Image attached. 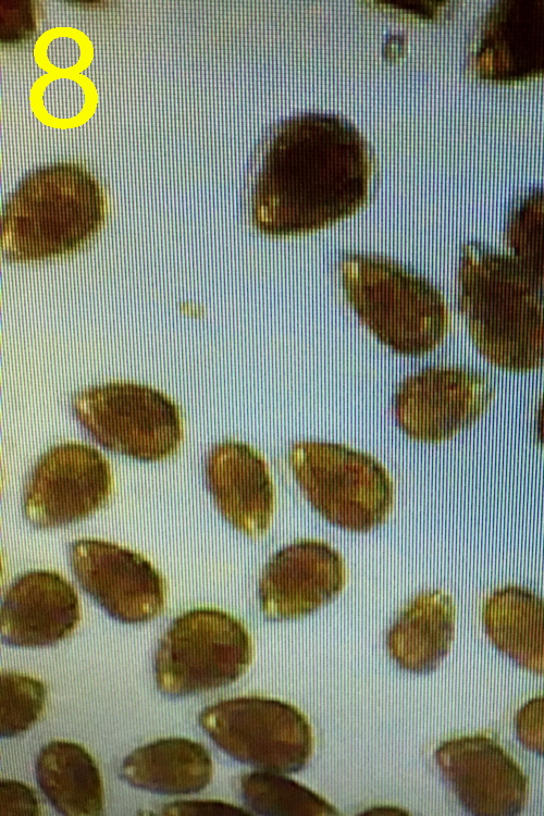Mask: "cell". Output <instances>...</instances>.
<instances>
[{
	"instance_id": "obj_1",
	"label": "cell",
	"mask_w": 544,
	"mask_h": 816,
	"mask_svg": "<svg viewBox=\"0 0 544 816\" xmlns=\"http://www.w3.org/2000/svg\"><path fill=\"white\" fill-rule=\"evenodd\" d=\"M372 172L370 147L346 119L321 112L288 116L259 146L252 224L272 236L331 225L363 207Z\"/></svg>"
},
{
	"instance_id": "obj_27",
	"label": "cell",
	"mask_w": 544,
	"mask_h": 816,
	"mask_svg": "<svg viewBox=\"0 0 544 816\" xmlns=\"http://www.w3.org/2000/svg\"><path fill=\"white\" fill-rule=\"evenodd\" d=\"M536 435L540 444L544 448V395L540 401L536 415Z\"/></svg>"
},
{
	"instance_id": "obj_18",
	"label": "cell",
	"mask_w": 544,
	"mask_h": 816,
	"mask_svg": "<svg viewBox=\"0 0 544 816\" xmlns=\"http://www.w3.org/2000/svg\"><path fill=\"white\" fill-rule=\"evenodd\" d=\"M212 775L210 752L187 738H164L139 746L120 767V777L129 786L164 795L199 793Z\"/></svg>"
},
{
	"instance_id": "obj_16",
	"label": "cell",
	"mask_w": 544,
	"mask_h": 816,
	"mask_svg": "<svg viewBox=\"0 0 544 816\" xmlns=\"http://www.w3.org/2000/svg\"><path fill=\"white\" fill-rule=\"evenodd\" d=\"M205 477L221 516L237 531L260 537L274 511V486L262 455L246 443L225 440L213 445Z\"/></svg>"
},
{
	"instance_id": "obj_14",
	"label": "cell",
	"mask_w": 544,
	"mask_h": 816,
	"mask_svg": "<svg viewBox=\"0 0 544 816\" xmlns=\"http://www.w3.org/2000/svg\"><path fill=\"white\" fill-rule=\"evenodd\" d=\"M342 556L318 540L296 541L271 556L258 585L262 614L270 620L305 617L334 599L345 584Z\"/></svg>"
},
{
	"instance_id": "obj_9",
	"label": "cell",
	"mask_w": 544,
	"mask_h": 816,
	"mask_svg": "<svg viewBox=\"0 0 544 816\" xmlns=\"http://www.w3.org/2000/svg\"><path fill=\"white\" fill-rule=\"evenodd\" d=\"M112 490L110 463L96 448L58 444L33 466L23 487L22 512L38 529L67 526L101 509Z\"/></svg>"
},
{
	"instance_id": "obj_26",
	"label": "cell",
	"mask_w": 544,
	"mask_h": 816,
	"mask_svg": "<svg viewBox=\"0 0 544 816\" xmlns=\"http://www.w3.org/2000/svg\"><path fill=\"white\" fill-rule=\"evenodd\" d=\"M162 815H251L249 811L230 803L210 800H183L168 803L162 807Z\"/></svg>"
},
{
	"instance_id": "obj_13",
	"label": "cell",
	"mask_w": 544,
	"mask_h": 816,
	"mask_svg": "<svg viewBox=\"0 0 544 816\" xmlns=\"http://www.w3.org/2000/svg\"><path fill=\"white\" fill-rule=\"evenodd\" d=\"M468 69L494 83L544 75V0L496 1L474 32Z\"/></svg>"
},
{
	"instance_id": "obj_22",
	"label": "cell",
	"mask_w": 544,
	"mask_h": 816,
	"mask_svg": "<svg viewBox=\"0 0 544 816\" xmlns=\"http://www.w3.org/2000/svg\"><path fill=\"white\" fill-rule=\"evenodd\" d=\"M505 242L515 258L544 282V187L531 188L514 200Z\"/></svg>"
},
{
	"instance_id": "obj_3",
	"label": "cell",
	"mask_w": 544,
	"mask_h": 816,
	"mask_svg": "<svg viewBox=\"0 0 544 816\" xmlns=\"http://www.w3.org/2000/svg\"><path fill=\"white\" fill-rule=\"evenodd\" d=\"M106 209L99 183L83 166H40L23 177L3 206L2 255L34 262L76 251L99 232Z\"/></svg>"
},
{
	"instance_id": "obj_15",
	"label": "cell",
	"mask_w": 544,
	"mask_h": 816,
	"mask_svg": "<svg viewBox=\"0 0 544 816\" xmlns=\"http://www.w3.org/2000/svg\"><path fill=\"white\" fill-rule=\"evenodd\" d=\"M81 618L76 591L61 574L32 570L5 591L0 608L1 641L17 647H41L67 638Z\"/></svg>"
},
{
	"instance_id": "obj_19",
	"label": "cell",
	"mask_w": 544,
	"mask_h": 816,
	"mask_svg": "<svg viewBox=\"0 0 544 816\" xmlns=\"http://www.w3.org/2000/svg\"><path fill=\"white\" fill-rule=\"evenodd\" d=\"M482 620L493 646L521 669L544 677V599L517 585L495 590Z\"/></svg>"
},
{
	"instance_id": "obj_23",
	"label": "cell",
	"mask_w": 544,
	"mask_h": 816,
	"mask_svg": "<svg viewBox=\"0 0 544 816\" xmlns=\"http://www.w3.org/2000/svg\"><path fill=\"white\" fill-rule=\"evenodd\" d=\"M45 684L25 673L2 671L0 678V734L17 737L29 730L45 710Z\"/></svg>"
},
{
	"instance_id": "obj_4",
	"label": "cell",
	"mask_w": 544,
	"mask_h": 816,
	"mask_svg": "<svg viewBox=\"0 0 544 816\" xmlns=\"http://www.w3.org/2000/svg\"><path fill=\"white\" fill-rule=\"evenodd\" d=\"M346 300L385 346L406 356L434 350L445 338L449 313L426 279L381 256L346 254L339 262Z\"/></svg>"
},
{
	"instance_id": "obj_6",
	"label": "cell",
	"mask_w": 544,
	"mask_h": 816,
	"mask_svg": "<svg viewBox=\"0 0 544 816\" xmlns=\"http://www.w3.org/2000/svg\"><path fill=\"white\" fill-rule=\"evenodd\" d=\"M287 460L302 494L332 524L367 532L387 519L393 481L370 455L342 444L301 441L292 445Z\"/></svg>"
},
{
	"instance_id": "obj_8",
	"label": "cell",
	"mask_w": 544,
	"mask_h": 816,
	"mask_svg": "<svg viewBox=\"0 0 544 816\" xmlns=\"http://www.w3.org/2000/svg\"><path fill=\"white\" fill-rule=\"evenodd\" d=\"M198 724L233 759L260 770L297 772L313 751L306 716L289 703L263 696H239L205 707Z\"/></svg>"
},
{
	"instance_id": "obj_20",
	"label": "cell",
	"mask_w": 544,
	"mask_h": 816,
	"mask_svg": "<svg viewBox=\"0 0 544 816\" xmlns=\"http://www.w3.org/2000/svg\"><path fill=\"white\" fill-rule=\"evenodd\" d=\"M35 775L39 789L61 815L102 814L104 792L100 770L82 745L64 740L45 744L36 758Z\"/></svg>"
},
{
	"instance_id": "obj_5",
	"label": "cell",
	"mask_w": 544,
	"mask_h": 816,
	"mask_svg": "<svg viewBox=\"0 0 544 816\" xmlns=\"http://www.w3.org/2000/svg\"><path fill=\"white\" fill-rule=\"evenodd\" d=\"M254 655L246 627L226 611L199 607L177 616L158 642L153 675L171 698L227 687L248 669Z\"/></svg>"
},
{
	"instance_id": "obj_11",
	"label": "cell",
	"mask_w": 544,
	"mask_h": 816,
	"mask_svg": "<svg viewBox=\"0 0 544 816\" xmlns=\"http://www.w3.org/2000/svg\"><path fill=\"white\" fill-rule=\"evenodd\" d=\"M494 387L482 373L430 367L407 376L394 396V416L410 438L438 443L471 425L492 401Z\"/></svg>"
},
{
	"instance_id": "obj_17",
	"label": "cell",
	"mask_w": 544,
	"mask_h": 816,
	"mask_svg": "<svg viewBox=\"0 0 544 816\" xmlns=\"http://www.w3.org/2000/svg\"><path fill=\"white\" fill-rule=\"evenodd\" d=\"M455 617L448 594L441 590L419 593L400 610L387 632L390 656L410 672L435 670L450 648Z\"/></svg>"
},
{
	"instance_id": "obj_7",
	"label": "cell",
	"mask_w": 544,
	"mask_h": 816,
	"mask_svg": "<svg viewBox=\"0 0 544 816\" xmlns=\"http://www.w3.org/2000/svg\"><path fill=\"white\" fill-rule=\"evenodd\" d=\"M72 410L103 448L141 461L172 457L183 440L178 406L148 385L112 382L75 393Z\"/></svg>"
},
{
	"instance_id": "obj_25",
	"label": "cell",
	"mask_w": 544,
	"mask_h": 816,
	"mask_svg": "<svg viewBox=\"0 0 544 816\" xmlns=\"http://www.w3.org/2000/svg\"><path fill=\"white\" fill-rule=\"evenodd\" d=\"M40 806L36 793L27 784L4 779L0 782V815L37 816Z\"/></svg>"
},
{
	"instance_id": "obj_21",
	"label": "cell",
	"mask_w": 544,
	"mask_h": 816,
	"mask_svg": "<svg viewBox=\"0 0 544 816\" xmlns=\"http://www.w3.org/2000/svg\"><path fill=\"white\" fill-rule=\"evenodd\" d=\"M239 794L251 814L265 816L338 815L336 808L281 772L257 770L239 777Z\"/></svg>"
},
{
	"instance_id": "obj_2",
	"label": "cell",
	"mask_w": 544,
	"mask_h": 816,
	"mask_svg": "<svg viewBox=\"0 0 544 816\" xmlns=\"http://www.w3.org/2000/svg\"><path fill=\"white\" fill-rule=\"evenodd\" d=\"M458 309L480 354L497 368L544 367V284L515 257L469 242L458 265Z\"/></svg>"
},
{
	"instance_id": "obj_10",
	"label": "cell",
	"mask_w": 544,
	"mask_h": 816,
	"mask_svg": "<svg viewBox=\"0 0 544 816\" xmlns=\"http://www.w3.org/2000/svg\"><path fill=\"white\" fill-rule=\"evenodd\" d=\"M79 586L113 619L137 625L164 609L166 584L143 555L97 539H79L67 547Z\"/></svg>"
},
{
	"instance_id": "obj_12",
	"label": "cell",
	"mask_w": 544,
	"mask_h": 816,
	"mask_svg": "<svg viewBox=\"0 0 544 816\" xmlns=\"http://www.w3.org/2000/svg\"><path fill=\"white\" fill-rule=\"evenodd\" d=\"M435 763L460 806L477 816H512L522 812L528 779L491 735L477 733L443 741Z\"/></svg>"
},
{
	"instance_id": "obj_24",
	"label": "cell",
	"mask_w": 544,
	"mask_h": 816,
	"mask_svg": "<svg viewBox=\"0 0 544 816\" xmlns=\"http://www.w3.org/2000/svg\"><path fill=\"white\" fill-rule=\"evenodd\" d=\"M514 730L526 750L544 757V695L529 700L517 710Z\"/></svg>"
}]
</instances>
